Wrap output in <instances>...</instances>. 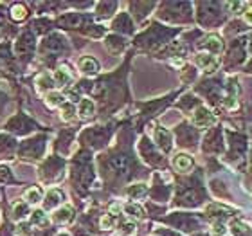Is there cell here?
I'll return each mask as SVG.
<instances>
[{
  "mask_svg": "<svg viewBox=\"0 0 252 236\" xmlns=\"http://www.w3.org/2000/svg\"><path fill=\"white\" fill-rule=\"evenodd\" d=\"M194 62H196V65H198L202 70H205V72H215L216 68H218V65H220V60L216 58V56H213V54H196V58H194Z\"/></svg>",
  "mask_w": 252,
  "mask_h": 236,
  "instance_id": "obj_14",
  "label": "cell"
},
{
  "mask_svg": "<svg viewBox=\"0 0 252 236\" xmlns=\"http://www.w3.org/2000/svg\"><path fill=\"white\" fill-rule=\"evenodd\" d=\"M135 235V224L133 222H123L119 224V229H117V236H133Z\"/></svg>",
  "mask_w": 252,
  "mask_h": 236,
  "instance_id": "obj_36",
  "label": "cell"
},
{
  "mask_svg": "<svg viewBox=\"0 0 252 236\" xmlns=\"http://www.w3.org/2000/svg\"><path fill=\"white\" fill-rule=\"evenodd\" d=\"M0 171H2V169H0Z\"/></svg>",
  "mask_w": 252,
  "mask_h": 236,
  "instance_id": "obj_44",
  "label": "cell"
},
{
  "mask_svg": "<svg viewBox=\"0 0 252 236\" xmlns=\"http://www.w3.org/2000/svg\"><path fill=\"white\" fill-rule=\"evenodd\" d=\"M38 128V125L32 119L26 116V114H18V116L11 117L5 125V130L13 132L16 135H26V134H31Z\"/></svg>",
  "mask_w": 252,
  "mask_h": 236,
  "instance_id": "obj_6",
  "label": "cell"
},
{
  "mask_svg": "<svg viewBox=\"0 0 252 236\" xmlns=\"http://www.w3.org/2000/svg\"><path fill=\"white\" fill-rule=\"evenodd\" d=\"M27 215H29V204L27 202H16L13 205V211H11V218L13 220H24Z\"/></svg>",
  "mask_w": 252,
  "mask_h": 236,
  "instance_id": "obj_27",
  "label": "cell"
},
{
  "mask_svg": "<svg viewBox=\"0 0 252 236\" xmlns=\"http://www.w3.org/2000/svg\"><path fill=\"white\" fill-rule=\"evenodd\" d=\"M114 224H116V218H114L112 215H105L99 220L101 229H112V226H114Z\"/></svg>",
  "mask_w": 252,
  "mask_h": 236,
  "instance_id": "obj_39",
  "label": "cell"
},
{
  "mask_svg": "<svg viewBox=\"0 0 252 236\" xmlns=\"http://www.w3.org/2000/svg\"><path fill=\"white\" fill-rule=\"evenodd\" d=\"M60 236H68V235H60Z\"/></svg>",
  "mask_w": 252,
  "mask_h": 236,
  "instance_id": "obj_43",
  "label": "cell"
},
{
  "mask_svg": "<svg viewBox=\"0 0 252 236\" xmlns=\"http://www.w3.org/2000/svg\"><path fill=\"white\" fill-rule=\"evenodd\" d=\"M112 135V126H92V128H87V130L81 134V142H83V146L90 148H103L108 142Z\"/></svg>",
  "mask_w": 252,
  "mask_h": 236,
  "instance_id": "obj_3",
  "label": "cell"
},
{
  "mask_svg": "<svg viewBox=\"0 0 252 236\" xmlns=\"http://www.w3.org/2000/svg\"><path fill=\"white\" fill-rule=\"evenodd\" d=\"M125 211L128 213V215L133 216V218H139V220L144 216V211H142V207H141V205H137V204H126Z\"/></svg>",
  "mask_w": 252,
  "mask_h": 236,
  "instance_id": "obj_38",
  "label": "cell"
},
{
  "mask_svg": "<svg viewBox=\"0 0 252 236\" xmlns=\"http://www.w3.org/2000/svg\"><path fill=\"white\" fill-rule=\"evenodd\" d=\"M193 123L196 128H209V126L215 125V116L211 114V110L200 105L193 112Z\"/></svg>",
  "mask_w": 252,
  "mask_h": 236,
  "instance_id": "obj_11",
  "label": "cell"
},
{
  "mask_svg": "<svg viewBox=\"0 0 252 236\" xmlns=\"http://www.w3.org/2000/svg\"><path fill=\"white\" fill-rule=\"evenodd\" d=\"M194 166L193 163V157L191 155H188V153H179V155H175L173 159V168L177 169V171H180V173H188V171H191Z\"/></svg>",
  "mask_w": 252,
  "mask_h": 236,
  "instance_id": "obj_17",
  "label": "cell"
},
{
  "mask_svg": "<svg viewBox=\"0 0 252 236\" xmlns=\"http://www.w3.org/2000/svg\"><path fill=\"white\" fill-rule=\"evenodd\" d=\"M231 233H232V236H252L251 227L245 226L242 220L231 222Z\"/></svg>",
  "mask_w": 252,
  "mask_h": 236,
  "instance_id": "obj_29",
  "label": "cell"
},
{
  "mask_svg": "<svg viewBox=\"0 0 252 236\" xmlns=\"http://www.w3.org/2000/svg\"><path fill=\"white\" fill-rule=\"evenodd\" d=\"M63 202V193L60 189H51L45 195V202H43V209H54L56 205H60Z\"/></svg>",
  "mask_w": 252,
  "mask_h": 236,
  "instance_id": "obj_22",
  "label": "cell"
},
{
  "mask_svg": "<svg viewBox=\"0 0 252 236\" xmlns=\"http://www.w3.org/2000/svg\"><path fill=\"white\" fill-rule=\"evenodd\" d=\"M45 141H47L45 135H38V137H34V139H29V141L22 142L20 150H18V155H20L22 159H31V161L42 159L43 150H45Z\"/></svg>",
  "mask_w": 252,
  "mask_h": 236,
  "instance_id": "obj_5",
  "label": "cell"
},
{
  "mask_svg": "<svg viewBox=\"0 0 252 236\" xmlns=\"http://www.w3.org/2000/svg\"><path fill=\"white\" fill-rule=\"evenodd\" d=\"M63 169H65V161L62 157H51L43 163V166H40L38 175L43 182H56L63 177Z\"/></svg>",
  "mask_w": 252,
  "mask_h": 236,
  "instance_id": "obj_4",
  "label": "cell"
},
{
  "mask_svg": "<svg viewBox=\"0 0 252 236\" xmlns=\"http://www.w3.org/2000/svg\"><path fill=\"white\" fill-rule=\"evenodd\" d=\"M72 81V74H70V68L67 65H60L56 70H54V85H58L60 89H65L67 85H70Z\"/></svg>",
  "mask_w": 252,
  "mask_h": 236,
  "instance_id": "obj_19",
  "label": "cell"
},
{
  "mask_svg": "<svg viewBox=\"0 0 252 236\" xmlns=\"http://www.w3.org/2000/svg\"><path fill=\"white\" fill-rule=\"evenodd\" d=\"M76 117V108L70 101H65L62 105V119L63 121H72Z\"/></svg>",
  "mask_w": 252,
  "mask_h": 236,
  "instance_id": "obj_35",
  "label": "cell"
},
{
  "mask_svg": "<svg viewBox=\"0 0 252 236\" xmlns=\"http://www.w3.org/2000/svg\"><path fill=\"white\" fill-rule=\"evenodd\" d=\"M15 148H16V141L13 137L5 135V134L0 135V155H11V153L15 152Z\"/></svg>",
  "mask_w": 252,
  "mask_h": 236,
  "instance_id": "obj_25",
  "label": "cell"
},
{
  "mask_svg": "<svg viewBox=\"0 0 252 236\" xmlns=\"http://www.w3.org/2000/svg\"><path fill=\"white\" fill-rule=\"evenodd\" d=\"M9 16H11V20L24 22L27 16H29V9H27V5H24V4H13L9 9Z\"/></svg>",
  "mask_w": 252,
  "mask_h": 236,
  "instance_id": "obj_24",
  "label": "cell"
},
{
  "mask_svg": "<svg viewBox=\"0 0 252 236\" xmlns=\"http://www.w3.org/2000/svg\"><path fill=\"white\" fill-rule=\"evenodd\" d=\"M31 222L34 224V226H38V227H47L49 226V218L45 216V213H43V211H40V209L32 213Z\"/></svg>",
  "mask_w": 252,
  "mask_h": 236,
  "instance_id": "obj_37",
  "label": "cell"
},
{
  "mask_svg": "<svg viewBox=\"0 0 252 236\" xmlns=\"http://www.w3.org/2000/svg\"><path fill=\"white\" fill-rule=\"evenodd\" d=\"M45 103H47V106H51V108H56V106H62L63 103H65V98H63V94H60V92L51 90V92H47V96H45Z\"/></svg>",
  "mask_w": 252,
  "mask_h": 236,
  "instance_id": "obj_31",
  "label": "cell"
},
{
  "mask_svg": "<svg viewBox=\"0 0 252 236\" xmlns=\"http://www.w3.org/2000/svg\"><path fill=\"white\" fill-rule=\"evenodd\" d=\"M15 53L16 56L24 62H29L34 53V34L31 31H24L15 42Z\"/></svg>",
  "mask_w": 252,
  "mask_h": 236,
  "instance_id": "obj_7",
  "label": "cell"
},
{
  "mask_svg": "<svg viewBox=\"0 0 252 236\" xmlns=\"http://www.w3.org/2000/svg\"><path fill=\"white\" fill-rule=\"evenodd\" d=\"M243 18H245V24H252V7L243 11Z\"/></svg>",
  "mask_w": 252,
  "mask_h": 236,
  "instance_id": "obj_40",
  "label": "cell"
},
{
  "mask_svg": "<svg viewBox=\"0 0 252 236\" xmlns=\"http://www.w3.org/2000/svg\"><path fill=\"white\" fill-rule=\"evenodd\" d=\"M78 67H79V70H81L83 74H87V76H94V74L99 72V63H97L95 58H92V56H83V58H79Z\"/></svg>",
  "mask_w": 252,
  "mask_h": 236,
  "instance_id": "obj_18",
  "label": "cell"
},
{
  "mask_svg": "<svg viewBox=\"0 0 252 236\" xmlns=\"http://www.w3.org/2000/svg\"><path fill=\"white\" fill-rule=\"evenodd\" d=\"M70 178H72L74 189L79 193H85L89 189L94 173H92V166H90V155L89 153H81L72 161V168H70Z\"/></svg>",
  "mask_w": 252,
  "mask_h": 236,
  "instance_id": "obj_1",
  "label": "cell"
},
{
  "mask_svg": "<svg viewBox=\"0 0 252 236\" xmlns=\"http://www.w3.org/2000/svg\"><path fill=\"white\" fill-rule=\"evenodd\" d=\"M155 142H157V146L166 153L173 148V139H171V134H169L164 126H155Z\"/></svg>",
  "mask_w": 252,
  "mask_h": 236,
  "instance_id": "obj_13",
  "label": "cell"
},
{
  "mask_svg": "<svg viewBox=\"0 0 252 236\" xmlns=\"http://www.w3.org/2000/svg\"><path fill=\"white\" fill-rule=\"evenodd\" d=\"M139 148H141V153H142V157H144L146 163L153 164V166H162L164 164V159L155 152V148H153L152 142L148 141V137H142Z\"/></svg>",
  "mask_w": 252,
  "mask_h": 236,
  "instance_id": "obj_9",
  "label": "cell"
},
{
  "mask_svg": "<svg viewBox=\"0 0 252 236\" xmlns=\"http://www.w3.org/2000/svg\"><path fill=\"white\" fill-rule=\"evenodd\" d=\"M112 27H114L116 31L125 33V34H131V33L135 31V27H133V24H131L128 13H121V15L117 16L116 20H114V24H112Z\"/></svg>",
  "mask_w": 252,
  "mask_h": 236,
  "instance_id": "obj_20",
  "label": "cell"
},
{
  "mask_svg": "<svg viewBox=\"0 0 252 236\" xmlns=\"http://www.w3.org/2000/svg\"><path fill=\"white\" fill-rule=\"evenodd\" d=\"M5 105V98L2 96V92H0V110H2V106Z\"/></svg>",
  "mask_w": 252,
  "mask_h": 236,
  "instance_id": "obj_42",
  "label": "cell"
},
{
  "mask_svg": "<svg viewBox=\"0 0 252 236\" xmlns=\"http://www.w3.org/2000/svg\"><path fill=\"white\" fill-rule=\"evenodd\" d=\"M146 193H148L146 184H131L130 188L126 189V195H128L130 199H133V200L142 199V197H144Z\"/></svg>",
  "mask_w": 252,
  "mask_h": 236,
  "instance_id": "obj_28",
  "label": "cell"
},
{
  "mask_svg": "<svg viewBox=\"0 0 252 236\" xmlns=\"http://www.w3.org/2000/svg\"><path fill=\"white\" fill-rule=\"evenodd\" d=\"M105 45L108 49V53L112 54H119L126 49V40L119 34H108L105 38Z\"/></svg>",
  "mask_w": 252,
  "mask_h": 236,
  "instance_id": "obj_15",
  "label": "cell"
},
{
  "mask_svg": "<svg viewBox=\"0 0 252 236\" xmlns=\"http://www.w3.org/2000/svg\"><path fill=\"white\" fill-rule=\"evenodd\" d=\"M42 200V191L36 188V186H32L26 191V202L27 204H38Z\"/></svg>",
  "mask_w": 252,
  "mask_h": 236,
  "instance_id": "obj_34",
  "label": "cell"
},
{
  "mask_svg": "<svg viewBox=\"0 0 252 236\" xmlns=\"http://www.w3.org/2000/svg\"><path fill=\"white\" fill-rule=\"evenodd\" d=\"M177 137H179V144L180 146H194L196 144V139H198V132L194 130L193 126H189L188 123L180 125L177 128Z\"/></svg>",
  "mask_w": 252,
  "mask_h": 236,
  "instance_id": "obj_10",
  "label": "cell"
},
{
  "mask_svg": "<svg viewBox=\"0 0 252 236\" xmlns=\"http://www.w3.org/2000/svg\"><path fill=\"white\" fill-rule=\"evenodd\" d=\"M160 235L162 236H180V235H177V233H171V231H160Z\"/></svg>",
  "mask_w": 252,
  "mask_h": 236,
  "instance_id": "obj_41",
  "label": "cell"
},
{
  "mask_svg": "<svg viewBox=\"0 0 252 236\" xmlns=\"http://www.w3.org/2000/svg\"><path fill=\"white\" fill-rule=\"evenodd\" d=\"M67 51H68L67 40H65L62 34H51V36H47L45 40H42V45H40V54H42V58L47 63L60 58V56L65 54Z\"/></svg>",
  "mask_w": 252,
  "mask_h": 236,
  "instance_id": "obj_2",
  "label": "cell"
},
{
  "mask_svg": "<svg viewBox=\"0 0 252 236\" xmlns=\"http://www.w3.org/2000/svg\"><path fill=\"white\" fill-rule=\"evenodd\" d=\"M79 116L83 117V119H90V117L95 116V105L94 101L89 100V98H81L79 101Z\"/></svg>",
  "mask_w": 252,
  "mask_h": 236,
  "instance_id": "obj_23",
  "label": "cell"
},
{
  "mask_svg": "<svg viewBox=\"0 0 252 236\" xmlns=\"http://www.w3.org/2000/svg\"><path fill=\"white\" fill-rule=\"evenodd\" d=\"M74 130H63L58 137V142H56V150L62 153H68V142L72 141Z\"/></svg>",
  "mask_w": 252,
  "mask_h": 236,
  "instance_id": "obj_26",
  "label": "cell"
},
{
  "mask_svg": "<svg viewBox=\"0 0 252 236\" xmlns=\"http://www.w3.org/2000/svg\"><path fill=\"white\" fill-rule=\"evenodd\" d=\"M221 150H223V144H221V132H220V128H216V130L209 132V134H207V137H205L204 152L220 153Z\"/></svg>",
  "mask_w": 252,
  "mask_h": 236,
  "instance_id": "obj_12",
  "label": "cell"
},
{
  "mask_svg": "<svg viewBox=\"0 0 252 236\" xmlns=\"http://www.w3.org/2000/svg\"><path fill=\"white\" fill-rule=\"evenodd\" d=\"M90 18L83 13H65L54 22V26L62 27V29H76V27H81L85 22H89Z\"/></svg>",
  "mask_w": 252,
  "mask_h": 236,
  "instance_id": "obj_8",
  "label": "cell"
},
{
  "mask_svg": "<svg viewBox=\"0 0 252 236\" xmlns=\"http://www.w3.org/2000/svg\"><path fill=\"white\" fill-rule=\"evenodd\" d=\"M36 85L40 92H47V90H51L54 87V79L49 74H42V76L36 78Z\"/></svg>",
  "mask_w": 252,
  "mask_h": 236,
  "instance_id": "obj_32",
  "label": "cell"
},
{
  "mask_svg": "<svg viewBox=\"0 0 252 236\" xmlns=\"http://www.w3.org/2000/svg\"><path fill=\"white\" fill-rule=\"evenodd\" d=\"M200 49H205V51H209L213 54H218L223 49V43H221V38L216 36V34H209V36H205L202 42L198 43Z\"/></svg>",
  "mask_w": 252,
  "mask_h": 236,
  "instance_id": "obj_16",
  "label": "cell"
},
{
  "mask_svg": "<svg viewBox=\"0 0 252 236\" xmlns=\"http://www.w3.org/2000/svg\"><path fill=\"white\" fill-rule=\"evenodd\" d=\"M131 9H139V13H137V20H142L144 16H146V11H150L152 7H155V4L153 2H144V4H141V2H133V4H130Z\"/></svg>",
  "mask_w": 252,
  "mask_h": 236,
  "instance_id": "obj_33",
  "label": "cell"
},
{
  "mask_svg": "<svg viewBox=\"0 0 252 236\" xmlns=\"http://www.w3.org/2000/svg\"><path fill=\"white\" fill-rule=\"evenodd\" d=\"M74 220V209L70 205H63L58 211H54L53 222L54 224H68Z\"/></svg>",
  "mask_w": 252,
  "mask_h": 236,
  "instance_id": "obj_21",
  "label": "cell"
},
{
  "mask_svg": "<svg viewBox=\"0 0 252 236\" xmlns=\"http://www.w3.org/2000/svg\"><path fill=\"white\" fill-rule=\"evenodd\" d=\"M116 7H117L116 2H99L97 4V16L99 18H108L116 11Z\"/></svg>",
  "mask_w": 252,
  "mask_h": 236,
  "instance_id": "obj_30",
  "label": "cell"
}]
</instances>
